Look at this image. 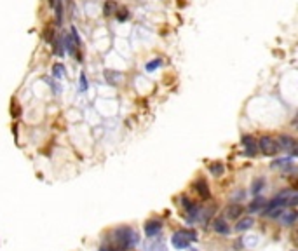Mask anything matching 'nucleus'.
<instances>
[{"label":"nucleus","instance_id":"f257e3e1","mask_svg":"<svg viewBox=\"0 0 298 251\" xmlns=\"http://www.w3.org/2000/svg\"><path fill=\"white\" fill-rule=\"evenodd\" d=\"M113 243L121 250H129L140 243V235L131 227H119L113 230Z\"/></svg>","mask_w":298,"mask_h":251},{"label":"nucleus","instance_id":"f03ea898","mask_svg":"<svg viewBox=\"0 0 298 251\" xmlns=\"http://www.w3.org/2000/svg\"><path fill=\"white\" fill-rule=\"evenodd\" d=\"M195 241H197V234L194 230H178L171 237V244L176 250H187L190 248V243H195Z\"/></svg>","mask_w":298,"mask_h":251},{"label":"nucleus","instance_id":"7ed1b4c3","mask_svg":"<svg viewBox=\"0 0 298 251\" xmlns=\"http://www.w3.org/2000/svg\"><path fill=\"white\" fill-rule=\"evenodd\" d=\"M258 147H260V150H262V154L268 157L277 156V152H279V145H277L276 140L270 138V136H262L258 141Z\"/></svg>","mask_w":298,"mask_h":251},{"label":"nucleus","instance_id":"20e7f679","mask_svg":"<svg viewBox=\"0 0 298 251\" xmlns=\"http://www.w3.org/2000/svg\"><path fill=\"white\" fill-rule=\"evenodd\" d=\"M276 141H277V145H279V150L290 152V157H297L298 156L297 140H293L291 136H279Z\"/></svg>","mask_w":298,"mask_h":251},{"label":"nucleus","instance_id":"39448f33","mask_svg":"<svg viewBox=\"0 0 298 251\" xmlns=\"http://www.w3.org/2000/svg\"><path fill=\"white\" fill-rule=\"evenodd\" d=\"M241 143H242V147H244V154H246L248 157H255L256 154H258V145H256V140L253 138V136L244 134L241 138Z\"/></svg>","mask_w":298,"mask_h":251},{"label":"nucleus","instance_id":"423d86ee","mask_svg":"<svg viewBox=\"0 0 298 251\" xmlns=\"http://www.w3.org/2000/svg\"><path fill=\"white\" fill-rule=\"evenodd\" d=\"M160 230H162V221L160 220H148L145 223V235L150 239H154L156 235L160 234Z\"/></svg>","mask_w":298,"mask_h":251},{"label":"nucleus","instance_id":"0eeeda50","mask_svg":"<svg viewBox=\"0 0 298 251\" xmlns=\"http://www.w3.org/2000/svg\"><path fill=\"white\" fill-rule=\"evenodd\" d=\"M277 218H279V221H281V225L291 227V225H295V221H297V211H295V209L284 208L282 209V213Z\"/></svg>","mask_w":298,"mask_h":251},{"label":"nucleus","instance_id":"6e6552de","mask_svg":"<svg viewBox=\"0 0 298 251\" xmlns=\"http://www.w3.org/2000/svg\"><path fill=\"white\" fill-rule=\"evenodd\" d=\"M272 168L274 169H281L282 173H290V171H293L295 166H293V160H291V157H284V159H277L272 162Z\"/></svg>","mask_w":298,"mask_h":251},{"label":"nucleus","instance_id":"1a4fd4ad","mask_svg":"<svg viewBox=\"0 0 298 251\" xmlns=\"http://www.w3.org/2000/svg\"><path fill=\"white\" fill-rule=\"evenodd\" d=\"M213 230H215L216 234H221V235L230 234V227L225 218H215V220H213Z\"/></svg>","mask_w":298,"mask_h":251},{"label":"nucleus","instance_id":"9d476101","mask_svg":"<svg viewBox=\"0 0 298 251\" xmlns=\"http://www.w3.org/2000/svg\"><path fill=\"white\" fill-rule=\"evenodd\" d=\"M194 188H195V192L203 197V199H209V197H211L209 187H207V182L204 180V178H201V180H197V182L194 183Z\"/></svg>","mask_w":298,"mask_h":251},{"label":"nucleus","instance_id":"9b49d317","mask_svg":"<svg viewBox=\"0 0 298 251\" xmlns=\"http://www.w3.org/2000/svg\"><path fill=\"white\" fill-rule=\"evenodd\" d=\"M265 203H267V201H265L262 195H255V199L251 201V204L248 206V211H250V213L262 211V209H264V206H265Z\"/></svg>","mask_w":298,"mask_h":251},{"label":"nucleus","instance_id":"f8f14e48","mask_svg":"<svg viewBox=\"0 0 298 251\" xmlns=\"http://www.w3.org/2000/svg\"><path fill=\"white\" fill-rule=\"evenodd\" d=\"M244 213V208H242L241 204H230V206H227V218L229 220H235V218H239Z\"/></svg>","mask_w":298,"mask_h":251},{"label":"nucleus","instance_id":"ddd939ff","mask_svg":"<svg viewBox=\"0 0 298 251\" xmlns=\"http://www.w3.org/2000/svg\"><path fill=\"white\" fill-rule=\"evenodd\" d=\"M253 223H255V220H253L251 217L242 218V220H239L237 225H235V230H237V232H244V230H250L251 227H253Z\"/></svg>","mask_w":298,"mask_h":251},{"label":"nucleus","instance_id":"4468645a","mask_svg":"<svg viewBox=\"0 0 298 251\" xmlns=\"http://www.w3.org/2000/svg\"><path fill=\"white\" fill-rule=\"evenodd\" d=\"M105 78H107V82L110 84V86H117V84L121 82L122 75L115 74V72H112V70H107V72H105Z\"/></svg>","mask_w":298,"mask_h":251},{"label":"nucleus","instance_id":"2eb2a0df","mask_svg":"<svg viewBox=\"0 0 298 251\" xmlns=\"http://www.w3.org/2000/svg\"><path fill=\"white\" fill-rule=\"evenodd\" d=\"M117 7H119L117 2H113V0H107L103 5V14L105 16H112V14H115Z\"/></svg>","mask_w":298,"mask_h":251},{"label":"nucleus","instance_id":"dca6fc26","mask_svg":"<svg viewBox=\"0 0 298 251\" xmlns=\"http://www.w3.org/2000/svg\"><path fill=\"white\" fill-rule=\"evenodd\" d=\"M52 7L56 9V23L61 25V21H63V2H61V0H56Z\"/></svg>","mask_w":298,"mask_h":251},{"label":"nucleus","instance_id":"f3484780","mask_svg":"<svg viewBox=\"0 0 298 251\" xmlns=\"http://www.w3.org/2000/svg\"><path fill=\"white\" fill-rule=\"evenodd\" d=\"M209 171H211V174H215V176H221L223 171H225V168H223L221 162H215V164L209 166Z\"/></svg>","mask_w":298,"mask_h":251},{"label":"nucleus","instance_id":"a211bd4d","mask_svg":"<svg viewBox=\"0 0 298 251\" xmlns=\"http://www.w3.org/2000/svg\"><path fill=\"white\" fill-rule=\"evenodd\" d=\"M145 251H168L164 246V243L162 241H156L154 244H150V246H147V250Z\"/></svg>","mask_w":298,"mask_h":251},{"label":"nucleus","instance_id":"6ab92c4d","mask_svg":"<svg viewBox=\"0 0 298 251\" xmlns=\"http://www.w3.org/2000/svg\"><path fill=\"white\" fill-rule=\"evenodd\" d=\"M264 185H265V182L260 178V180H256L255 183H253V187H251V192H253V195H260V190L264 188Z\"/></svg>","mask_w":298,"mask_h":251},{"label":"nucleus","instance_id":"aec40b11","mask_svg":"<svg viewBox=\"0 0 298 251\" xmlns=\"http://www.w3.org/2000/svg\"><path fill=\"white\" fill-rule=\"evenodd\" d=\"M52 75H54L56 78H61L63 75H65V66L61 65V63H56L54 68H52Z\"/></svg>","mask_w":298,"mask_h":251},{"label":"nucleus","instance_id":"412c9836","mask_svg":"<svg viewBox=\"0 0 298 251\" xmlns=\"http://www.w3.org/2000/svg\"><path fill=\"white\" fill-rule=\"evenodd\" d=\"M115 16H117V19L119 21H125L127 17H129V13H127V9H124V7H117V11H115Z\"/></svg>","mask_w":298,"mask_h":251},{"label":"nucleus","instance_id":"4be33fe9","mask_svg":"<svg viewBox=\"0 0 298 251\" xmlns=\"http://www.w3.org/2000/svg\"><path fill=\"white\" fill-rule=\"evenodd\" d=\"M160 63H162V61H160L159 58H156V60L150 61V63H148V65H147V70H148V72H154V70H156V68H159Z\"/></svg>","mask_w":298,"mask_h":251},{"label":"nucleus","instance_id":"5701e85b","mask_svg":"<svg viewBox=\"0 0 298 251\" xmlns=\"http://www.w3.org/2000/svg\"><path fill=\"white\" fill-rule=\"evenodd\" d=\"M87 89V80H86V75H80V91H86Z\"/></svg>","mask_w":298,"mask_h":251},{"label":"nucleus","instance_id":"b1692460","mask_svg":"<svg viewBox=\"0 0 298 251\" xmlns=\"http://www.w3.org/2000/svg\"><path fill=\"white\" fill-rule=\"evenodd\" d=\"M47 2H49V5H51V7H52V5H54V2H56V0H47Z\"/></svg>","mask_w":298,"mask_h":251},{"label":"nucleus","instance_id":"393cba45","mask_svg":"<svg viewBox=\"0 0 298 251\" xmlns=\"http://www.w3.org/2000/svg\"><path fill=\"white\" fill-rule=\"evenodd\" d=\"M108 251H115V250H108Z\"/></svg>","mask_w":298,"mask_h":251}]
</instances>
